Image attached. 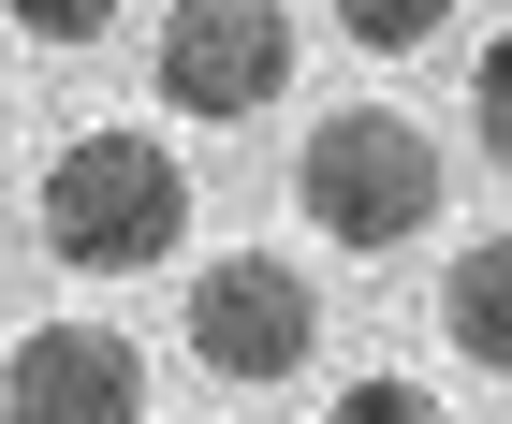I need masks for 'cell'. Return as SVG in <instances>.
<instances>
[{"label":"cell","mask_w":512,"mask_h":424,"mask_svg":"<svg viewBox=\"0 0 512 424\" xmlns=\"http://www.w3.org/2000/svg\"><path fill=\"white\" fill-rule=\"evenodd\" d=\"M176 234H191V176L161 132H74L44 161V264L147 278V264H176Z\"/></svg>","instance_id":"1"},{"label":"cell","mask_w":512,"mask_h":424,"mask_svg":"<svg viewBox=\"0 0 512 424\" xmlns=\"http://www.w3.org/2000/svg\"><path fill=\"white\" fill-rule=\"evenodd\" d=\"M308 337H322V308H308V278L278 264V249H220V264L191 278V351L220 381H293Z\"/></svg>","instance_id":"4"},{"label":"cell","mask_w":512,"mask_h":424,"mask_svg":"<svg viewBox=\"0 0 512 424\" xmlns=\"http://www.w3.org/2000/svg\"><path fill=\"white\" fill-rule=\"evenodd\" d=\"M0 424H147V351L118 322H44L0 366Z\"/></svg>","instance_id":"5"},{"label":"cell","mask_w":512,"mask_h":424,"mask_svg":"<svg viewBox=\"0 0 512 424\" xmlns=\"http://www.w3.org/2000/svg\"><path fill=\"white\" fill-rule=\"evenodd\" d=\"M322 424H454V410H439L425 381H352V395H337Z\"/></svg>","instance_id":"8"},{"label":"cell","mask_w":512,"mask_h":424,"mask_svg":"<svg viewBox=\"0 0 512 424\" xmlns=\"http://www.w3.org/2000/svg\"><path fill=\"white\" fill-rule=\"evenodd\" d=\"M322 15H337L366 59H410V44H439V15H454V0H322Z\"/></svg>","instance_id":"7"},{"label":"cell","mask_w":512,"mask_h":424,"mask_svg":"<svg viewBox=\"0 0 512 424\" xmlns=\"http://www.w3.org/2000/svg\"><path fill=\"white\" fill-rule=\"evenodd\" d=\"M293 88V15L278 0H176L161 15V103L205 117V132H235Z\"/></svg>","instance_id":"3"},{"label":"cell","mask_w":512,"mask_h":424,"mask_svg":"<svg viewBox=\"0 0 512 424\" xmlns=\"http://www.w3.org/2000/svg\"><path fill=\"white\" fill-rule=\"evenodd\" d=\"M293 205H308L352 264H381V249H410V234L439 220V147L395 103H337L308 147H293Z\"/></svg>","instance_id":"2"},{"label":"cell","mask_w":512,"mask_h":424,"mask_svg":"<svg viewBox=\"0 0 512 424\" xmlns=\"http://www.w3.org/2000/svg\"><path fill=\"white\" fill-rule=\"evenodd\" d=\"M0 15H15L30 44H103L118 30V0H0Z\"/></svg>","instance_id":"9"},{"label":"cell","mask_w":512,"mask_h":424,"mask_svg":"<svg viewBox=\"0 0 512 424\" xmlns=\"http://www.w3.org/2000/svg\"><path fill=\"white\" fill-rule=\"evenodd\" d=\"M469 103H483V147H498V161H512V30H498V44H483V74H469Z\"/></svg>","instance_id":"10"},{"label":"cell","mask_w":512,"mask_h":424,"mask_svg":"<svg viewBox=\"0 0 512 424\" xmlns=\"http://www.w3.org/2000/svg\"><path fill=\"white\" fill-rule=\"evenodd\" d=\"M439 337L469 351L483 381H512V234L454 249V278H439Z\"/></svg>","instance_id":"6"}]
</instances>
